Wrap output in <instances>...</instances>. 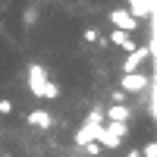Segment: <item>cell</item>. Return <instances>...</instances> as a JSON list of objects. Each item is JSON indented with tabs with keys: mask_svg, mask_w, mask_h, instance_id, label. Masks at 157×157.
I'll use <instances>...</instances> for the list:
<instances>
[{
	"mask_svg": "<svg viewBox=\"0 0 157 157\" xmlns=\"http://www.w3.org/2000/svg\"><path fill=\"white\" fill-rule=\"evenodd\" d=\"M104 120H120V123H129V107H126V104H113V107L104 113Z\"/></svg>",
	"mask_w": 157,
	"mask_h": 157,
	"instance_id": "cell-8",
	"label": "cell"
},
{
	"mask_svg": "<svg viewBox=\"0 0 157 157\" xmlns=\"http://www.w3.org/2000/svg\"><path fill=\"white\" fill-rule=\"evenodd\" d=\"M85 41L94 44V41H98V29H85Z\"/></svg>",
	"mask_w": 157,
	"mask_h": 157,
	"instance_id": "cell-11",
	"label": "cell"
},
{
	"mask_svg": "<svg viewBox=\"0 0 157 157\" xmlns=\"http://www.w3.org/2000/svg\"><path fill=\"white\" fill-rule=\"evenodd\" d=\"M126 157H141V151H129V154H126Z\"/></svg>",
	"mask_w": 157,
	"mask_h": 157,
	"instance_id": "cell-13",
	"label": "cell"
},
{
	"mask_svg": "<svg viewBox=\"0 0 157 157\" xmlns=\"http://www.w3.org/2000/svg\"><path fill=\"white\" fill-rule=\"evenodd\" d=\"M82 148H85V151H88V154H91V157H98V154H101V151H104V148H101V145H98V141H88V145H82Z\"/></svg>",
	"mask_w": 157,
	"mask_h": 157,
	"instance_id": "cell-9",
	"label": "cell"
},
{
	"mask_svg": "<svg viewBox=\"0 0 157 157\" xmlns=\"http://www.w3.org/2000/svg\"><path fill=\"white\" fill-rule=\"evenodd\" d=\"M129 13L135 19H154V10H157V0H129Z\"/></svg>",
	"mask_w": 157,
	"mask_h": 157,
	"instance_id": "cell-4",
	"label": "cell"
},
{
	"mask_svg": "<svg viewBox=\"0 0 157 157\" xmlns=\"http://www.w3.org/2000/svg\"><path fill=\"white\" fill-rule=\"evenodd\" d=\"M101 126H104V113L94 107V110L88 113L85 126L75 132V145H88V141H98V135H101Z\"/></svg>",
	"mask_w": 157,
	"mask_h": 157,
	"instance_id": "cell-2",
	"label": "cell"
},
{
	"mask_svg": "<svg viewBox=\"0 0 157 157\" xmlns=\"http://www.w3.org/2000/svg\"><path fill=\"white\" fill-rule=\"evenodd\" d=\"M110 22L116 25V29H123V32H135V25H138V19L129 10H113L110 13Z\"/></svg>",
	"mask_w": 157,
	"mask_h": 157,
	"instance_id": "cell-5",
	"label": "cell"
},
{
	"mask_svg": "<svg viewBox=\"0 0 157 157\" xmlns=\"http://www.w3.org/2000/svg\"><path fill=\"white\" fill-rule=\"evenodd\" d=\"M29 123L35 129H50V126H54V116H50L47 110H32L29 113Z\"/></svg>",
	"mask_w": 157,
	"mask_h": 157,
	"instance_id": "cell-6",
	"label": "cell"
},
{
	"mask_svg": "<svg viewBox=\"0 0 157 157\" xmlns=\"http://www.w3.org/2000/svg\"><path fill=\"white\" fill-rule=\"evenodd\" d=\"M29 88H32V94H35V98H44V101L60 98V88L47 78L44 66H38V63H32V66H29Z\"/></svg>",
	"mask_w": 157,
	"mask_h": 157,
	"instance_id": "cell-1",
	"label": "cell"
},
{
	"mask_svg": "<svg viewBox=\"0 0 157 157\" xmlns=\"http://www.w3.org/2000/svg\"><path fill=\"white\" fill-rule=\"evenodd\" d=\"M148 82H151V75H145V72H123V78H120V91H126V94H138V91H145L148 88Z\"/></svg>",
	"mask_w": 157,
	"mask_h": 157,
	"instance_id": "cell-3",
	"label": "cell"
},
{
	"mask_svg": "<svg viewBox=\"0 0 157 157\" xmlns=\"http://www.w3.org/2000/svg\"><path fill=\"white\" fill-rule=\"evenodd\" d=\"M141 157H157V145H154V141H148V145H145V151H141Z\"/></svg>",
	"mask_w": 157,
	"mask_h": 157,
	"instance_id": "cell-10",
	"label": "cell"
},
{
	"mask_svg": "<svg viewBox=\"0 0 157 157\" xmlns=\"http://www.w3.org/2000/svg\"><path fill=\"white\" fill-rule=\"evenodd\" d=\"M0 113H13V101H0Z\"/></svg>",
	"mask_w": 157,
	"mask_h": 157,
	"instance_id": "cell-12",
	"label": "cell"
},
{
	"mask_svg": "<svg viewBox=\"0 0 157 157\" xmlns=\"http://www.w3.org/2000/svg\"><path fill=\"white\" fill-rule=\"evenodd\" d=\"M110 44H116L120 50H132V47H135V41H132L129 32H123V29H116V32L110 35Z\"/></svg>",
	"mask_w": 157,
	"mask_h": 157,
	"instance_id": "cell-7",
	"label": "cell"
}]
</instances>
